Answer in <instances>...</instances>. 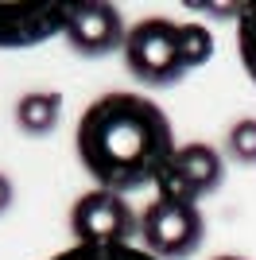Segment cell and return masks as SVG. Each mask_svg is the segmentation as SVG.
Returning <instances> with one entry per match:
<instances>
[{
  "instance_id": "1",
  "label": "cell",
  "mask_w": 256,
  "mask_h": 260,
  "mask_svg": "<svg viewBox=\"0 0 256 260\" xmlns=\"http://www.w3.org/2000/svg\"><path fill=\"white\" fill-rule=\"evenodd\" d=\"M78 159L97 179L101 190H140V186H155L159 171L175 155V136H171V120L159 105L144 93H101L97 101L85 105L78 117Z\"/></svg>"
},
{
  "instance_id": "2",
  "label": "cell",
  "mask_w": 256,
  "mask_h": 260,
  "mask_svg": "<svg viewBox=\"0 0 256 260\" xmlns=\"http://www.w3.org/2000/svg\"><path fill=\"white\" fill-rule=\"evenodd\" d=\"M124 66H128V74L136 82H144V86H175L190 70L186 54H182L179 23L163 20V16L132 23L128 39H124Z\"/></svg>"
},
{
  "instance_id": "3",
  "label": "cell",
  "mask_w": 256,
  "mask_h": 260,
  "mask_svg": "<svg viewBox=\"0 0 256 260\" xmlns=\"http://www.w3.org/2000/svg\"><path fill=\"white\" fill-rule=\"evenodd\" d=\"M140 241L155 260H186L206 241V217L198 202L151 198L140 214Z\"/></svg>"
},
{
  "instance_id": "4",
  "label": "cell",
  "mask_w": 256,
  "mask_h": 260,
  "mask_svg": "<svg viewBox=\"0 0 256 260\" xmlns=\"http://www.w3.org/2000/svg\"><path fill=\"white\" fill-rule=\"evenodd\" d=\"M70 233L78 245H132L140 237V214L117 190H85L70 210Z\"/></svg>"
},
{
  "instance_id": "5",
  "label": "cell",
  "mask_w": 256,
  "mask_h": 260,
  "mask_svg": "<svg viewBox=\"0 0 256 260\" xmlns=\"http://www.w3.org/2000/svg\"><path fill=\"white\" fill-rule=\"evenodd\" d=\"M62 35H66V43H70L74 54H82V58H101V54L124 51L128 27H124L120 8L101 4V0H85V4H70Z\"/></svg>"
},
{
  "instance_id": "6",
  "label": "cell",
  "mask_w": 256,
  "mask_h": 260,
  "mask_svg": "<svg viewBox=\"0 0 256 260\" xmlns=\"http://www.w3.org/2000/svg\"><path fill=\"white\" fill-rule=\"evenodd\" d=\"M70 4H0V47H39L66 31Z\"/></svg>"
},
{
  "instance_id": "7",
  "label": "cell",
  "mask_w": 256,
  "mask_h": 260,
  "mask_svg": "<svg viewBox=\"0 0 256 260\" xmlns=\"http://www.w3.org/2000/svg\"><path fill=\"white\" fill-rule=\"evenodd\" d=\"M175 167L194 183L198 194H213L225 179V159L210 144H182V148H175Z\"/></svg>"
},
{
  "instance_id": "8",
  "label": "cell",
  "mask_w": 256,
  "mask_h": 260,
  "mask_svg": "<svg viewBox=\"0 0 256 260\" xmlns=\"http://www.w3.org/2000/svg\"><path fill=\"white\" fill-rule=\"evenodd\" d=\"M58 117H62V93H54V89H35V93H23L16 101V124L27 136L54 132L58 128Z\"/></svg>"
},
{
  "instance_id": "9",
  "label": "cell",
  "mask_w": 256,
  "mask_h": 260,
  "mask_svg": "<svg viewBox=\"0 0 256 260\" xmlns=\"http://www.w3.org/2000/svg\"><path fill=\"white\" fill-rule=\"evenodd\" d=\"M51 260H155L144 245H70Z\"/></svg>"
},
{
  "instance_id": "10",
  "label": "cell",
  "mask_w": 256,
  "mask_h": 260,
  "mask_svg": "<svg viewBox=\"0 0 256 260\" xmlns=\"http://www.w3.org/2000/svg\"><path fill=\"white\" fill-rule=\"evenodd\" d=\"M237 51H241L245 74L252 78V86H256V0L252 4H241V16H237Z\"/></svg>"
},
{
  "instance_id": "11",
  "label": "cell",
  "mask_w": 256,
  "mask_h": 260,
  "mask_svg": "<svg viewBox=\"0 0 256 260\" xmlns=\"http://www.w3.org/2000/svg\"><path fill=\"white\" fill-rule=\"evenodd\" d=\"M155 198H167V202H198L202 194H198L194 183L175 167V155H171V163L159 171V179H155Z\"/></svg>"
},
{
  "instance_id": "12",
  "label": "cell",
  "mask_w": 256,
  "mask_h": 260,
  "mask_svg": "<svg viewBox=\"0 0 256 260\" xmlns=\"http://www.w3.org/2000/svg\"><path fill=\"white\" fill-rule=\"evenodd\" d=\"M182 35V54H186V66H206L213 58V35L206 31V23H179Z\"/></svg>"
},
{
  "instance_id": "13",
  "label": "cell",
  "mask_w": 256,
  "mask_h": 260,
  "mask_svg": "<svg viewBox=\"0 0 256 260\" xmlns=\"http://www.w3.org/2000/svg\"><path fill=\"white\" fill-rule=\"evenodd\" d=\"M225 148L237 163H256V117H241L225 136Z\"/></svg>"
},
{
  "instance_id": "14",
  "label": "cell",
  "mask_w": 256,
  "mask_h": 260,
  "mask_svg": "<svg viewBox=\"0 0 256 260\" xmlns=\"http://www.w3.org/2000/svg\"><path fill=\"white\" fill-rule=\"evenodd\" d=\"M8 206H12V179L0 171V214H8Z\"/></svg>"
},
{
  "instance_id": "15",
  "label": "cell",
  "mask_w": 256,
  "mask_h": 260,
  "mask_svg": "<svg viewBox=\"0 0 256 260\" xmlns=\"http://www.w3.org/2000/svg\"><path fill=\"white\" fill-rule=\"evenodd\" d=\"M213 260H245V256H213Z\"/></svg>"
}]
</instances>
